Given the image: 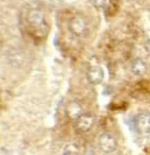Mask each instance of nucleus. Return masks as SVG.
Wrapping results in <instances>:
<instances>
[{
    "label": "nucleus",
    "mask_w": 150,
    "mask_h": 155,
    "mask_svg": "<svg viewBox=\"0 0 150 155\" xmlns=\"http://www.w3.org/2000/svg\"><path fill=\"white\" fill-rule=\"evenodd\" d=\"M98 145L102 152L105 153H111L117 149L118 142L111 134L103 133L99 137Z\"/></svg>",
    "instance_id": "obj_1"
},
{
    "label": "nucleus",
    "mask_w": 150,
    "mask_h": 155,
    "mask_svg": "<svg viewBox=\"0 0 150 155\" xmlns=\"http://www.w3.org/2000/svg\"><path fill=\"white\" fill-rule=\"evenodd\" d=\"M135 126L137 132L141 135H149L150 134V113L139 114L136 117L135 121Z\"/></svg>",
    "instance_id": "obj_2"
},
{
    "label": "nucleus",
    "mask_w": 150,
    "mask_h": 155,
    "mask_svg": "<svg viewBox=\"0 0 150 155\" xmlns=\"http://www.w3.org/2000/svg\"><path fill=\"white\" fill-rule=\"evenodd\" d=\"M94 117L90 114H82L76 119V128L82 133L88 132L93 127Z\"/></svg>",
    "instance_id": "obj_3"
},
{
    "label": "nucleus",
    "mask_w": 150,
    "mask_h": 155,
    "mask_svg": "<svg viewBox=\"0 0 150 155\" xmlns=\"http://www.w3.org/2000/svg\"><path fill=\"white\" fill-rule=\"evenodd\" d=\"M104 71L101 67L94 66L89 70L87 77L89 82L93 84H101L104 79Z\"/></svg>",
    "instance_id": "obj_4"
},
{
    "label": "nucleus",
    "mask_w": 150,
    "mask_h": 155,
    "mask_svg": "<svg viewBox=\"0 0 150 155\" xmlns=\"http://www.w3.org/2000/svg\"><path fill=\"white\" fill-rule=\"evenodd\" d=\"M147 65L143 60L136 59L133 61L131 65V71L137 76H142L147 71Z\"/></svg>",
    "instance_id": "obj_5"
},
{
    "label": "nucleus",
    "mask_w": 150,
    "mask_h": 155,
    "mask_svg": "<svg viewBox=\"0 0 150 155\" xmlns=\"http://www.w3.org/2000/svg\"><path fill=\"white\" fill-rule=\"evenodd\" d=\"M67 114L71 119H77L81 115V108L76 104L70 105L67 110Z\"/></svg>",
    "instance_id": "obj_6"
},
{
    "label": "nucleus",
    "mask_w": 150,
    "mask_h": 155,
    "mask_svg": "<svg viewBox=\"0 0 150 155\" xmlns=\"http://www.w3.org/2000/svg\"><path fill=\"white\" fill-rule=\"evenodd\" d=\"M92 3L94 4V5L97 8H101V7H102L105 4L106 0H91Z\"/></svg>",
    "instance_id": "obj_7"
}]
</instances>
